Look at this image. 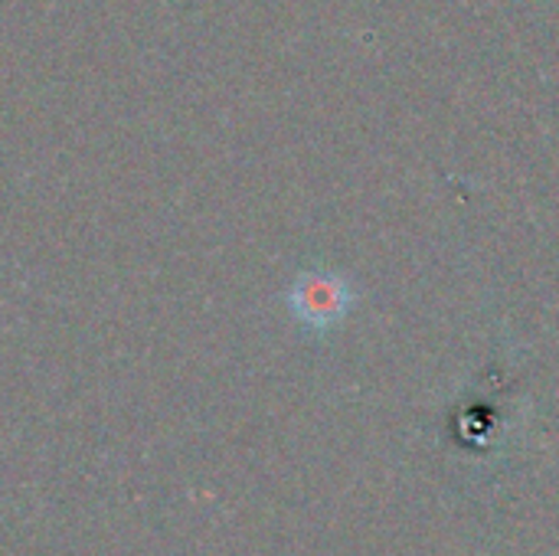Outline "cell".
Segmentation results:
<instances>
[{
	"mask_svg": "<svg viewBox=\"0 0 559 556\" xmlns=\"http://www.w3.org/2000/svg\"><path fill=\"white\" fill-rule=\"evenodd\" d=\"M354 285L341 272L328 269H308L288 288V308L295 321L318 334L341 324L354 308Z\"/></svg>",
	"mask_w": 559,
	"mask_h": 556,
	"instance_id": "6da1fadb",
	"label": "cell"
}]
</instances>
